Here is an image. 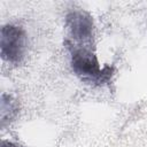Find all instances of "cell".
I'll list each match as a JSON object with an SVG mask.
<instances>
[{"instance_id": "1", "label": "cell", "mask_w": 147, "mask_h": 147, "mask_svg": "<svg viewBox=\"0 0 147 147\" xmlns=\"http://www.w3.org/2000/svg\"><path fill=\"white\" fill-rule=\"evenodd\" d=\"M64 45L70 51L71 68L74 72L85 83L102 85L108 83L114 75V67H100L96 55L88 46L75 45L64 41Z\"/></svg>"}, {"instance_id": "2", "label": "cell", "mask_w": 147, "mask_h": 147, "mask_svg": "<svg viewBox=\"0 0 147 147\" xmlns=\"http://www.w3.org/2000/svg\"><path fill=\"white\" fill-rule=\"evenodd\" d=\"M65 26L69 31V38L67 41L88 46L93 39L94 34V22L92 15L84 9H75L67 14Z\"/></svg>"}, {"instance_id": "3", "label": "cell", "mask_w": 147, "mask_h": 147, "mask_svg": "<svg viewBox=\"0 0 147 147\" xmlns=\"http://www.w3.org/2000/svg\"><path fill=\"white\" fill-rule=\"evenodd\" d=\"M25 32L21 26L6 24L1 28L0 48L1 56L10 63H20L25 52Z\"/></svg>"}, {"instance_id": "4", "label": "cell", "mask_w": 147, "mask_h": 147, "mask_svg": "<svg viewBox=\"0 0 147 147\" xmlns=\"http://www.w3.org/2000/svg\"><path fill=\"white\" fill-rule=\"evenodd\" d=\"M18 113V102L11 95L2 93L0 101V116L1 125L5 126L7 123L11 122Z\"/></svg>"}, {"instance_id": "5", "label": "cell", "mask_w": 147, "mask_h": 147, "mask_svg": "<svg viewBox=\"0 0 147 147\" xmlns=\"http://www.w3.org/2000/svg\"><path fill=\"white\" fill-rule=\"evenodd\" d=\"M1 147H20L18 145H16L15 142H11L9 140H2Z\"/></svg>"}]
</instances>
